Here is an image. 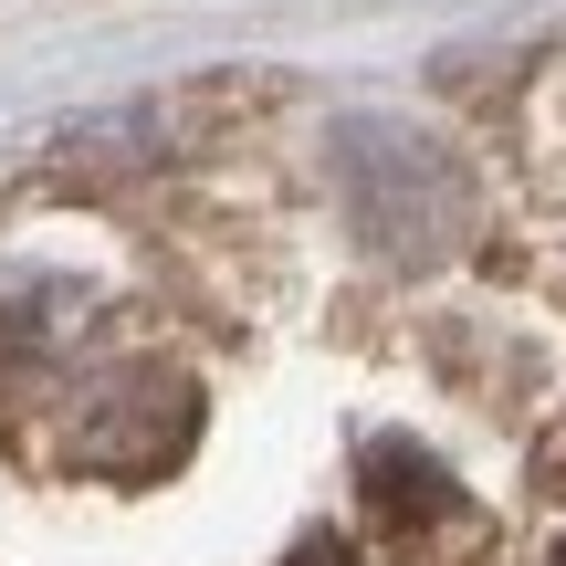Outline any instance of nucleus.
Wrapping results in <instances>:
<instances>
[{
	"label": "nucleus",
	"mask_w": 566,
	"mask_h": 566,
	"mask_svg": "<svg viewBox=\"0 0 566 566\" xmlns=\"http://www.w3.org/2000/svg\"><path fill=\"white\" fill-rule=\"evenodd\" d=\"M556 566H566V556H556Z\"/></svg>",
	"instance_id": "obj_1"
}]
</instances>
